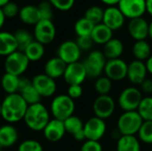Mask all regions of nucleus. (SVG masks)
<instances>
[{
	"label": "nucleus",
	"mask_w": 152,
	"mask_h": 151,
	"mask_svg": "<svg viewBox=\"0 0 152 151\" xmlns=\"http://www.w3.org/2000/svg\"><path fill=\"white\" fill-rule=\"evenodd\" d=\"M118 9L126 18L130 20L141 18L146 12V0H120Z\"/></svg>",
	"instance_id": "nucleus-10"
},
{
	"label": "nucleus",
	"mask_w": 152,
	"mask_h": 151,
	"mask_svg": "<svg viewBox=\"0 0 152 151\" xmlns=\"http://www.w3.org/2000/svg\"><path fill=\"white\" fill-rule=\"evenodd\" d=\"M94 26L95 25L93 24L90 20L83 17L76 21L74 25V30L77 36H91Z\"/></svg>",
	"instance_id": "nucleus-32"
},
{
	"label": "nucleus",
	"mask_w": 152,
	"mask_h": 151,
	"mask_svg": "<svg viewBox=\"0 0 152 151\" xmlns=\"http://www.w3.org/2000/svg\"><path fill=\"white\" fill-rule=\"evenodd\" d=\"M82 94H83V88L81 85H69L67 95L69 96L72 100L80 98L82 96Z\"/></svg>",
	"instance_id": "nucleus-44"
},
{
	"label": "nucleus",
	"mask_w": 152,
	"mask_h": 151,
	"mask_svg": "<svg viewBox=\"0 0 152 151\" xmlns=\"http://www.w3.org/2000/svg\"><path fill=\"white\" fill-rule=\"evenodd\" d=\"M127 29L135 41L145 40L149 36V23L142 17L130 20Z\"/></svg>",
	"instance_id": "nucleus-18"
},
{
	"label": "nucleus",
	"mask_w": 152,
	"mask_h": 151,
	"mask_svg": "<svg viewBox=\"0 0 152 151\" xmlns=\"http://www.w3.org/2000/svg\"><path fill=\"white\" fill-rule=\"evenodd\" d=\"M29 61L21 51H16L5 57L4 67L5 73L21 77V75L28 69Z\"/></svg>",
	"instance_id": "nucleus-5"
},
{
	"label": "nucleus",
	"mask_w": 152,
	"mask_h": 151,
	"mask_svg": "<svg viewBox=\"0 0 152 151\" xmlns=\"http://www.w3.org/2000/svg\"><path fill=\"white\" fill-rule=\"evenodd\" d=\"M8 2H10V0H0V8H2L4 5H5Z\"/></svg>",
	"instance_id": "nucleus-53"
},
{
	"label": "nucleus",
	"mask_w": 152,
	"mask_h": 151,
	"mask_svg": "<svg viewBox=\"0 0 152 151\" xmlns=\"http://www.w3.org/2000/svg\"><path fill=\"white\" fill-rule=\"evenodd\" d=\"M80 151H102V146L100 142L86 140L82 144Z\"/></svg>",
	"instance_id": "nucleus-43"
},
{
	"label": "nucleus",
	"mask_w": 152,
	"mask_h": 151,
	"mask_svg": "<svg viewBox=\"0 0 152 151\" xmlns=\"http://www.w3.org/2000/svg\"><path fill=\"white\" fill-rule=\"evenodd\" d=\"M128 64L122 59L108 60L104 68V73L111 81H121L127 76Z\"/></svg>",
	"instance_id": "nucleus-13"
},
{
	"label": "nucleus",
	"mask_w": 152,
	"mask_h": 151,
	"mask_svg": "<svg viewBox=\"0 0 152 151\" xmlns=\"http://www.w3.org/2000/svg\"><path fill=\"white\" fill-rule=\"evenodd\" d=\"M115 109V101L110 95H99L93 103L94 116L103 120L110 117L114 114Z\"/></svg>",
	"instance_id": "nucleus-9"
},
{
	"label": "nucleus",
	"mask_w": 152,
	"mask_h": 151,
	"mask_svg": "<svg viewBox=\"0 0 152 151\" xmlns=\"http://www.w3.org/2000/svg\"><path fill=\"white\" fill-rule=\"evenodd\" d=\"M3 12L5 16V18H12L15 17L20 12V8L16 3L13 2H8L5 5L2 7Z\"/></svg>",
	"instance_id": "nucleus-40"
},
{
	"label": "nucleus",
	"mask_w": 152,
	"mask_h": 151,
	"mask_svg": "<svg viewBox=\"0 0 152 151\" xmlns=\"http://www.w3.org/2000/svg\"><path fill=\"white\" fill-rule=\"evenodd\" d=\"M138 139L145 144H152V121H143L139 132Z\"/></svg>",
	"instance_id": "nucleus-37"
},
{
	"label": "nucleus",
	"mask_w": 152,
	"mask_h": 151,
	"mask_svg": "<svg viewBox=\"0 0 152 151\" xmlns=\"http://www.w3.org/2000/svg\"><path fill=\"white\" fill-rule=\"evenodd\" d=\"M107 130L106 123L103 119L97 117L89 118L84 125V133L88 141L99 142L105 134Z\"/></svg>",
	"instance_id": "nucleus-11"
},
{
	"label": "nucleus",
	"mask_w": 152,
	"mask_h": 151,
	"mask_svg": "<svg viewBox=\"0 0 152 151\" xmlns=\"http://www.w3.org/2000/svg\"><path fill=\"white\" fill-rule=\"evenodd\" d=\"M143 119L137 112L125 111L118 120V129L122 135H135L138 133Z\"/></svg>",
	"instance_id": "nucleus-4"
},
{
	"label": "nucleus",
	"mask_w": 152,
	"mask_h": 151,
	"mask_svg": "<svg viewBox=\"0 0 152 151\" xmlns=\"http://www.w3.org/2000/svg\"><path fill=\"white\" fill-rule=\"evenodd\" d=\"M145 65H146L148 73H150V74H151L152 75V55L147 60V61H146Z\"/></svg>",
	"instance_id": "nucleus-47"
},
{
	"label": "nucleus",
	"mask_w": 152,
	"mask_h": 151,
	"mask_svg": "<svg viewBox=\"0 0 152 151\" xmlns=\"http://www.w3.org/2000/svg\"><path fill=\"white\" fill-rule=\"evenodd\" d=\"M31 83L42 98L53 96L57 90V85L55 80L48 77L45 73L36 75L32 78Z\"/></svg>",
	"instance_id": "nucleus-14"
},
{
	"label": "nucleus",
	"mask_w": 152,
	"mask_h": 151,
	"mask_svg": "<svg viewBox=\"0 0 152 151\" xmlns=\"http://www.w3.org/2000/svg\"><path fill=\"white\" fill-rule=\"evenodd\" d=\"M66 68L67 64L57 56L53 57L45 64V74L55 80L56 78L63 77Z\"/></svg>",
	"instance_id": "nucleus-21"
},
{
	"label": "nucleus",
	"mask_w": 152,
	"mask_h": 151,
	"mask_svg": "<svg viewBox=\"0 0 152 151\" xmlns=\"http://www.w3.org/2000/svg\"><path fill=\"white\" fill-rule=\"evenodd\" d=\"M29 61H37L45 55V45L34 40L23 52Z\"/></svg>",
	"instance_id": "nucleus-29"
},
{
	"label": "nucleus",
	"mask_w": 152,
	"mask_h": 151,
	"mask_svg": "<svg viewBox=\"0 0 152 151\" xmlns=\"http://www.w3.org/2000/svg\"><path fill=\"white\" fill-rule=\"evenodd\" d=\"M18 51L15 36L12 33L0 31V56H8Z\"/></svg>",
	"instance_id": "nucleus-22"
},
{
	"label": "nucleus",
	"mask_w": 152,
	"mask_h": 151,
	"mask_svg": "<svg viewBox=\"0 0 152 151\" xmlns=\"http://www.w3.org/2000/svg\"><path fill=\"white\" fill-rule=\"evenodd\" d=\"M41 20H51L53 18V5L48 1H43L37 6Z\"/></svg>",
	"instance_id": "nucleus-39"
},
{
	"label": "nucleus",
	"mask_w": 152,
	"mask_h": 151,
	"mask_svg": "<svg viewBox=\"0 0 152 151\" xmlns=\"http://www.w3.org/2000/svg\"><path fill=\"white\" fill-rule=\"evenodd\" d=\"M87 77V73L83 62L77 61L67 65L66 70L63 75L65 82L69 85H81L86 78Z\"/></svg>",
	"instance_id": "nucleus-15"
},
{
	"label": "nucleus",
	"mask_w": 152,
	"mask_h": 151,
	"mask_svg": "<svg viewBox=\"0 0 152 151\" xmlns=\"http://www.w3.org/2000/svg\"><path fill=\"white\" fill-rule=\"evenodd\" d=\"M4 21H5V16L3 12V10L2 8H0V29L3 28L4 24Z\"/></svg>",
	"instance_id": "nucleus-51"
},
{
	"label": "nucleus",
	"mask_w": 152,
	"mask_h": 151,
	"mask_svg": "<svg viewBox=\"0 0 152 151\" xmlns=\"http://www.w3.org/2000/svg\"><path fill=\"white\" fill-rule=\"evenodd\" d=\"M20 77L4 73L1 78V86L7 94L19 93Z\"/></svg>",
	"instance_id": "nucleus-27"
},
{
	"label": "nucleus",
	"mask_w": 152,
	"mask_h": 151,
	"mask_svg": "<svg viewBox=\"0 0 152 151\" xmlns=\"http://www.w3.org/2000/svg\"><path fill=\"white\" fill-rule=\"evenodd\" d=\"M126 17L117 6H109L104 10L102 23L112 31L118 30L125 24Z\"/></svg>",
	"instance_id": "nucleus-16"
},
{
	"label": "nucleus",
	"mask_w": 152,
	"mask_h": 151,
	"mask_svg": "<svg viewBox=\"0 0 152 151\" xmlns=\"http://www.w3.org/2000/svg\"><path fill=\"white\" fill-rule=\"evenodd\" d=\"M112 151H114V150H112Z\"/></svg>",
	"instance_id": "nucleus-56"
},
{
	"label": "nucleus",
	"mask_w": 152,
	"mask_h": 151,
	"mask_svg": "<svg viewBox=\"0 0 152 151\" xmlns=\"http://www.w3.org/2000/svg\"><path fill=\"white\" fill-rule=\"evenodd\" d=\"M137 112L140 114L143 121H152V97H143L138 109Z\"/></svg>",
	"instance_id": "nucleus-34"
},
{
	"label": "nucleus",
	"mask_w": 152,
	"mask_h": 151,
	"mask_svg": "<svg viewBox=\"0 0 152 151\" xmlns=\"http://www.w3.org/2000/svg\"><path fill=\"white\" fill-rule=\"evenodd\" d=\"M107 59L101 51H92L84 61L83 64L86 68L87 77L91 78H97L101 77L104 71Z\"/></svg>",
	"instance_id": "nucleus-7"
},
{
	"label": "nucleus",
	"mask_w": 152,
	"mask_h": 151,
	"mask_svg": "<svg viewBox=\"0 0 152 151\" xmlns=\"http://www.w3.org/2000/svg\"><path fill=\"white\" fill-rule=\"evenodd\" d=\"M132 52L135 60L141 61H146L152 55L151 44L145 40L135 41V43L133 45Z\"/></svg>",
	"instance_id": "nucleus-28"
},
{
	"label": "nucleus",
	"mask_w": 152,
	"mask_h": 151,
	"mask_svg": "<svg viewBox=\"0 0 152 151\" xmlns=\"http://www.w3.org/2000/svg\"><path fill=\"white\" fill-rule=\"evenodd\" d=\"M43 133L45 138L51 142H57L61 141L66 133L63 121L55 118L51 119L43 130Z\"/></svg>",
	"instance_id": "nucleus-17"
},
{
	"label": "nucleus",
	"mask_w": 152,
	"mask_h": 151,
	"mask_svg": "<svg viewBox=\"0 0 152 151\" xmlns=\"http://www.w3.org/2000/svg\"><path fill=\"white\" fill-rule=\"evenodd\" d=\"M94 89L99 95H109L112 89V81L106 76H101L96 78Z\"/></svg>",
	"instance_id": "nucleus-35"
},
{
	"label": "nucleus",
	"mask_w": 152,
	"mask_h": 151,
	"mask_svg": "<svg viewBox=\"0 0 152 151\" xmlns=\"http://www.w3.org/2000/svg\"><path fill=\"white\" fill-rule=\"evenodd\" d=\"M77 44L78 45L81 51H88L92 48L93 44H94L91 36H77L76 41Z\"/></svg>",
	"instance_id": "nucleus-42"
},
{
	"label": "nucleus",
	"mask_w": 152,
	"mask_h": 151,
	"mask_svg": "<svg viewBox=\"0 0 152 151\" xmlns=\"http://www.w3.org/2000/svg\"><path fill=\"white\" fill-rule=\"evenodd\" d=\"M146 12L152 16V0H146Z\"/></svg>",
	"instance_id": "nucleus-49"
},
{
	"label": "nucleus",
	"mask_w": 152,
	"mask_h": 151,
	"mask_svg": "<svg viewBox=\"0 0 152 151\" xmlns=\"http://www.w3.org/2000/svg\"><path fill=\"white\" fill-rule=\"evenodd\" d=\"M140 87H141L142 93H144L147 94L152 93V80L150 78L144 79L140 85Z\"/></svg>",
	"instance_id": "nucleus-45"
},
{
	"label": "nucleus",
	"mask_w": 152,
	"mask_h": 151,
	"mask_svg": "<svg viewBox=\"0 0 152 151\" xmlns=\"http://www.w3.org/2000/svg\"><path fill=\"white\" fill-rule=\"evenodd\" d=\"M48 2L60 11H69L75 4V0H48Z\"/></svg>",
	"instance_id": "nucleus-41"
},
{
	"label": "nucleus",
	"mask_w": 152,
	"mask_h": 151,
	"mask_svg": "<svg viewBox=\"0 0 152 151\" xmlns=\"http://www.w3.org/2000/svg\"><path fill=\"white\" fill-rule=\"evenodd\" d=\"M103 12H104V10L102 8H101L100 6H97V5H94V6L89 7L86 11L84 17L86 19H87L88 20H90L93 24L97 25V24L102 22Z\"/></svg>",
	"instance_id": "nucleus-36"
},
{
	"label": "nucleus",
	"mask_w": 152,
	"mask_h": 151,
	"mask_svg": "<svg viewBox=\"0 0 152 151\" xmlns=\"http://www.w3.org/2000/svg\"><path fill=\"white\" fill-rule=\"evenodd\" d=\"M103 4L109 5V6H115L119 3L120 0H101Z\"/></svg>",
	"instance_id": "nucleus-48"
},
{
	"label": "nucleus",
	"mask_w": 152,
	"mask_h": 151,
	"mask_svg": "<svg viewBox=\"0 0 152 151\" xmlns=\"http://www.w3.org/2000/svg\"><path fill=\"white\" fill-rule=\"evenodd\" d=\"M112 36L113 31L110 28H109L106 25H104L102 22L95 25L91 34V37L94 43L103 45L106 43H108L110 39H112Z\"/></svg>",
	"instance_id": "nucleus-23"
},
{
	"label": "nucleus",
	"mask_w": 152,
	"mask_h": 151,
	"mask_svg": "<svg viewBox=\"0 0 152 151\" xmlns=\"http://www.w3.org/2000/svg\"><path fill=\"white\" fill-rule=\"evenodd\" d=\"M0 151H4V150H2V149H0Z\"/></svg>",
	"instance_id": "nucleus-55"
},
{
	"label": "nucleus",
	"mask_w": 152,
	"mask_h": 151,
	"mask_svg": "<svg viewBox=\"0 0 152 151\" xmlns=\"http://www.w3.org/2000/svg\"><path fill=\"white\" fill-rule=\"evenodd\" d=\"M142 93L140 89L134 86L125 88L118 96V106L124 111L137 110L142 100Z\"/></svg>",
	"instance_id": "nucleus-6"
},
{
	"label": "nucleus",
	"mask_w": 152,
	"mask_h": 151,
	"mask_svg": "<svg viewBox=\"0 0 152 151\" xmlns=\"http://www.w3.org/2000/svg\"><path fill=\"white\" fill-rule=\"evenodd\" d=\"M56 36V28L51 20H41L34 28L35 40L42 44H51Z\"/></svg>",
	"instance_id": "nucleus-8"
},
{
	"label": "nucleus",
	"mask_w": 152,
	"mask_h": 151,
	"mask_svg": "<svg viewBox=\"0 0 152 151\" xmlns=\"http://www.w3.org/2000/svg\"><path fill=\"white\" fill-rule=\"evenodd\" d=\"M18 151H44V149L39 142L36 140H26L19 145Z\"/></svg>",
	"instance_id": "nucleus-38"
},
{
	"label": "nucleus",
	"mask_w": 152,
	"mask_h": 151,
	"mask_svg": "<svg viewBox=\"0 0 152 151\" xmlns=\"http://www.w3.org/2000/svg\"><path fill=\"white\" fill-rule=\"evenodd\" d=\"M75 102L67 94H60L53 98L51 102V114L53 118L64 121L73 116L75 111Z\"/></svg>",
	"instance_id": "nucleus-3"
},
{
	"label": "nucleus",
	"mask_w": 152,
	"mask_h": 151,
	"mask_svg": "<svg viewBox=\"0 0 152 151\" xmlns=\"http://www.w3.org/2000/svg\"><path fill=\"white\" fill-rule=\"evenodd\" d=\"M149 36L152 39V20L149 23Z\"/></svg>",
	"instance_id": "nucleus-52"
},
{
	"label": "nucleus",
	"mask_w": 152,
	"mask_h": 151,
	"mask_svg": "<svg viewBox=\"0 0 152 151\" xmlns=\"http://www.w3.org/2000/svg\"><path fill=\"white\" fill-rule=\"evenodd\" d=\"M28 105L20 93L7 94L1 102V117L8 124L23 120Z\"/></svg>",
	"instance_id": "nucleus-1"
},
{
	"label": "nucleus",
	"mask_w": 152,
	"mask_h": 151,
	"mask_svg": "<svg viewBox=\"0 0 152 151\" xmlns=\"http://www.w3.org/2000/svg\"><path fill=\"white\" fill-rule=\"evenodd\" d=\"M74 139L77 142H83V141H86V135H85V133H84V130L83 131H80L78 132L77 133H76L75 135H73Z\"/></svg>",
	"instance_id": "nucleus-46"
},
{
	"label": "nucleus",
	"mask_w": 152,
	"mask_h": 151,
	"mask_svg": "<svg viewBox=\"0 0 152 151\" xmlns=\"http://www.w3.org/2000/svg\"><path fill=\"white\" fill-rule=\"evenodd\" d=\"M19 93L21 95V97L23 98V100L26 101V103L28 106L41 102L42 97L40 96L38 92L36 90V88L33 86L32 83L27 85L26 87H24L23 89H21Z\"/></svg>",
	"instance_id": "nucleus-30"
},
{
	"label": "nucleus",
	"mask_w": 152,
	"mask_h": 151,
	"mask_svg": "<svg viewBox=\"0 0 152 151\" xmlns=\"http://www.w3.org/2000/svg\"><path fill=\"white\" fill-rule=\"evenodd\" d=\"M81 50L75 41L67 40L62 42L57 49V57L67 65L77 62L81 57Z\"/></svg>",
	"instance_id": "nucleus-12"
},
{
	"label": "nucleus",
	"mask_w": 152,
	"mask_h": 151,
	"mask_svg": "<svg viewBox=\"0 0 152 151\" xmlns=\"http://www.w3.org/2000/svg\"><path fill=\"white\" fill-rule=\"evenodd\" d=\"M124 44L118 38H112L103 45V54L108 60L118 59L123 54Z\"/></svg>",
	"instance_id": "nucleus-25"
},
{
	"label": "nucleus",
	"mask_w": 152,
	"mask_h": 151,
	"mask_svg": "<svg viewBox=\"0 0 152 151\" xmlns=\"http://www.w3.org/2000/svg\"><path fill=\"white\" fill-rule=\"evenodd\" d=\"M64 123V126H65V130L66 133H70L72 136L75 135L76 133H77L80 131L84 130V123L82 121V119L77 116H71L69 117H68L66 120L63 121Z\"/></svg>",
	"instance_id": "nucleus-33"
},
{
	"label": "nucleus",
	"mask_w": 152,
	"mask_h": 151,
	"mask_svg": "<svg viewBox=\"0 0 152 151\" xmlns=\"http://www.w3.org/2000/svg\"><path fill=\"white\" fill-rule=\"evenodd\" d=\"M19 17L23 23L28 25H36L38 21L41 20V16L37 6L31 4L21 7L20 9Z\"/></svg>",
	"instance_id": "nucleus-24"
},
{
	"label": "nucleus",
	"mask_w": 152,
	"mask_h": 151,
	"mask_svg": "<svg viewBox=\"0 0 152 151\" xmlns=\"http://www.w3.org/2000/svg\"><path fill=\"white\" fill-rule=\"evenodd\" d=\"M18 131L12 124L0 126V149L4 150L13 146L18 142Z\"/></svg>",
	"instance_id": "nucleus-20"
},
{
	"label": "nucleus",
	"mask_w": 152,
	"mask_h": 151,
	"mask_svg": "<svg viewBox=\"0 0 152 151\" xmlns=\"http://www.w3.org/2000/svg\"><path fill=\"white\" fill-rule=\"evenodd\" d=\"M16 42H17V45H18V51H21L24 52V50L34 41L33 36L26 29L20 28L16 30L13 33Z\"/></svg>",
	"instance_id": "nucleus-31"
},
{
	"label": "nucleus",
	"mask_w": 152,
	"mask_h": 151,
	"mask_svg": "<svg viewBox=\"0 0 152 151\" xmlns=\"http://www.w3.org/2000/svg\"><path fill=\"white\" fill-rule=\"evenodd\" d=\"M25 125L34 132H41L45 129L50 119L47 108L41 102L29 105L24 116Z\"/></svg>",
	"instance_id": "nucleus-2"
},
{
	"label": "nucleus",
	"mask_w": 152,
	"mask_h": 151,
	"mask_svg": "<svg viewBox=\"0 0 152 151\" xmlns=\"http://www.w3.org/2000/svg\"><path fill=\"white\" fill-rule=\"evenodd\" d=\"M111 135H112V138H113V139H115V140H118V139H120V137L122 136L121 133L118 131V128H117V129H115L114 131H112Z\"/></svg>",
	"instance_id": "nucleus-50"
},
{
	"label": "nucleus",
	"mask_w": 152,
	"mask_h": 151,
	"mask_svg": "<svg viewBox=\"0 0 152 151\" xmlns=\"http://www.w3.org/2000/svg\"><path fill=\"white\" fill-rule=\"evenodd\" d=\"M0 116H1V103H0Z\"/></svg>",
	"instance_id": "nucleus-54"
},
{
	"label": "nucleus",
	"mask_w": 152,
	"mask_h": 151,
	"mask_svg": "<svg viewBox=\"0 0 152 151\" xmlns=\"http://www.w3.org/2000/svg\"><path fill=\"white\" fill-rule=\"evenodd\" d=\"M147 68L144 61L134 60L128 64L126 77L133 85H141L142 82L146 79Z\"/></svg>",
	"instance_id": "nucleus-19"
},
{
	"label": "nucleus",
	"mask_w": 152,
	"mask_h": 151,
	"mask_svg": "<svg viewBox=\"0 0 152 151\" xmlns=\"http://www.w3.org/2000/svg\"><path fill=\"white\" fill-rule=\"evenodd\" d=\"M116 151H141L140 141L135 135H122L118 140Z\"/></svg>",
	"instance_id": "nucleus-26"
}]
</instances>
